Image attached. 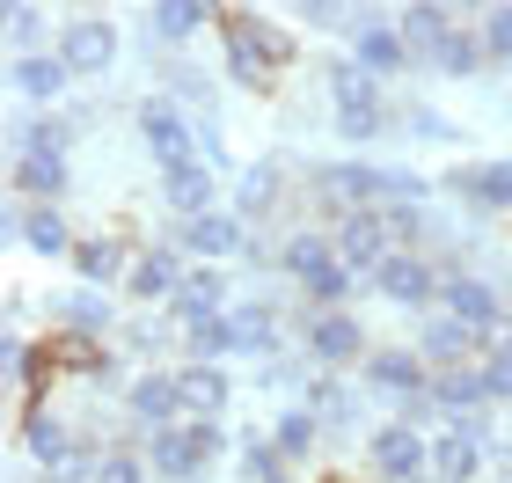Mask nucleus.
<instances>
[{"instance_id":"34","label":"nucleus","mask_w":512,"mask_h":483,"mask_svg":"<svg viewBox=\"0 0 512 483\" xmlns=\"http://www.w3.org/2000/svg\"><path fill=\"white\" fill-rule=\"evenodd\" d=\"M235 469H242V483H286V454L271 447V432H242L235 440Z\"/></svg>"},{"instance_id":"23","label":"nucleus","mask_w":512,"mask_h":483,"mask_svg":"<svg viewBox=\"0 0 512 483\" xmlns=\"http://www.w3.org/2000/svg\"><path fill=\"white\" fill-rule=\"evenodd\" d=\"M227 344H235V359H264L278 352V308L271 301H235L227 308Z\"/></svg>"},{"instance_id":"42","label":"nucleus","mask_w":512,"mask_h":483,"mask_svg":"<svg viewBox=\"0 0 512 483\" xmlns=\"http://www.w3.org/2000/svg\"><path fill=\"white\" fill-rule=\"evenodd\" d=\"M476 30H483V52H491V66H505V59H512V0H505V8H491Z\"/></svg>"},{"instance_id":"16","label":"nucleus","mask_w":512,"mask_h":483,"mask_svg":"<svg viewBox=\"0 0 512 483\" xmlns=\"http://www.w3.org/2000/svg\"><path fill=\"white\" fill-rule=\"evenodd\" d=\"M125 418H139L147 432L183 425V403H176V374H169V366H147V374L125 381Z\"/></svg>"},{"instance_id":"22","label":"nucleus","mask_w":512,"mask_h":483,"mask_svg":"<svg viewBox=\"0 0 512 483\" xmlns=\"http://www.w3.org/2000/svg\"><path fill=\"white\" fill-rule=\"evenodd\" d=\"M483 462H491V440H476V432H461V425L432 432V476L439 483H476Z\"/></svg>"},{"instance_id":"33","label":"nucleus","mask_w":512,"mask_h":483,"mask_svg":"<svg viewBox=\"0 0 512 483\" xmlns=\"http://www.w3.org/2000/svg\"><path fill=\"white\" fill-rule=\"evenodd\" d=\"M147 22H154V37H161V44H183L191 30L220 22V8H205V0H154V8H147Z\"/></svg>"},{"instance_id":"11","label":"nucleus","mask_w":512,"mask_h":483,"mask_svg":"<svg viewBox=\"0 0 512 483\" xmlns=\"http://www.w3.org/2000/svg\"><path fill=\"white\" fill-rule=\"evenodd\" d=\"M417 352H425L432 374H454V366H483V359H491V337L469 330V322H454V315H425Z\"/></svg>"},{"instance_id":"36","label":"nucleus","mask_w":512,"mask_h":483,"mask_svg":"<svg viewBox=\"0 0 512 483\" xmlns=\"http://www.w3.org/2000/svg\"><path fill=\"white\" fill-rule=\"evenodd\" d=\"M74 147V125L66 118H30V125H15V154H66Z\"/></svg>"},{"instance_id":"10","label":"nucleus","mask_w":512,"mask_h":483,"mask_svg":"<svg viewBox=\"0 0 512 483\" xmlns=\"http://www.w3.org/2000/svg\"><path fill=\"white\" fill-rule=\"evenodd\" d=\"M330 242H337V257H344V271H359L366 286H374V271L395 257V235H388V213H344L337 227H330Z\"/></svg>"},{"instance_id":"1","label":"nucleus","mask_w":512,"mask_h":483,"mask_svg":"<svg viewBox=\"0 0 512 483\" xmlns=\"http://www.w3.org/2000/svg\"><path fill=\"white\" fill-rule=\"evenodd\" d=\"M220 52H227V81L249 88V96H264V88H278V74L293 66V37L278 30L271 15L256 8H220Z\"/></svg>"},{"instance_id":"4","label":"nucleus","mask_w":512,"mask_h":483,"mask_svg":"<svg viewBox=\"0 0 512 483\" xmlns=\"http://www.w3.org/2000/svg\"><path fill=\"white\" fill-rule=\"evenodd\" d=\"M293 330H300V359H308V366H322V374L366 366V352H374L352 308H300V315H293Z\"/></svg>"},{"instance_id":"40","label":"nucleus","mask_w":512,"mask_h":483,"mask_svg":"<svg viewBox=\"0 0 512 483\" xmlns=\"http://www.w3.org/2000/svg\"><path fill=\"white\" fill-rule=\"evenodd\" d=\"M0 22H8V44H15V59H30V52H37V37H44V8L15 0V8L0 15Z\"/></svg>"},{"instance_id":"26","label":"nucleus","mask_w":512,"mask_h":483,"mask_svg":"<svg viewBox=\"0 0 512 483\" xmlns=\"http://www.w3.org/2000/svg\"><path fill=\"white\" fill-rule=\"evenodd\" d=\"M8 88L30 103H59L66 88H74V66H66L59 52H30V59H8Z\"/></svg>"},{"instance_id":"38","label":"nucleus","mask_w":512,"mask_h":483,"mask_svg":"<svg viewBox=\"0 0 512 483\" xmlns=\"http://www.w3.org/2000/svg\"><path fill=\"white\" fill-rule=\"evenodd\" d=\"M330 103L352 110V103H388V96H381V81L366 74V66H330Z\"/></svg>"},{"instance_id":"2","label":"nucleus","mask_w":512,"mask_h":483,"mask_svg":"<svg viewBox=\"0 0 512 483\" xmlns=\"http://www.w3.org/2000/svg\"><path fill=\"white\" fill-rule=\"evenodd\" d=\"M227 440H242V432H220V418L213 425H161V432H147L139 440V454H147V469L154 476H169V483H205L220 469V454H227Z\"/></svg>"},{"instance_id":"25","label":"nucleus","mask_w":512,"mask_h":483,"mask_svg":"<svg viewBox=\"0 0 512 483\" xmlns=\"http://www.w3.org/2000/svg\"><path fill=\"white\" fill-rule=\"evenodd\" d=\"M395 30H403L410 59H425V66H432V59H439V44L461 30V15H454V8H439V0H417V8L395 15Z\"/></svg>"},{"instance_id":"21","label":"nucleus","mask_w":512,"mask_h":483,"mask_svg":"<svg viewBox=\"0 0 512 483\" xmlns=\"http://www.w3.org/2000/svg\"><path fill=\"white\" fill-rule=\"evenodd\" d=\"M44 344H52L59 374H74V381H96V388H110V381H118V352H110L103 337H74V330H52Z\"/></svg>"},{"instance_id":"28","label":"nucleus","mask_w":512,"mask_h":483,"mask_svg":"<svg viewBox=\"0 0 512 483\" xmlns=\"http://www.w3.org/2000/svg\"><path fill=\"white\" fill-rule=\"evenodd\" d=\"M330 264H344V257H337V242H330V235H315V227H293V235L278 242V271H286L293 286H315Z\"/></svg>"},{"instance_id":"19","label":"nucleus","mask_w":512,"mask_h":483,"mask_svg":"<svg viewBox=\"0 0 512 483\" xmlns=\"http://www.w3.org/2000/svg\"><path fill=\"white\" fill-rule=\"evenodd\" d=\"M220 315H227V271L220 264H198L191 279L176 286L169 322H176V330H198V322H220Z\"/></svg>"},{"instance_id":"5","label":"nucleus","mask_w":512,"mask_h":483,"mask_svg":"<svg viewBox=\"0 0 512 483\" xmlns=\"http://www.w3.org/2000/svg\"><path fill=\"white\" fill-rule=\"evenodd\" d=\"M366 462H374L381 483H439L432 476V432H417L403 418H388L366 432Z\"/></svg>"},{"instance_id":"43","label":"nucleus","mask_w":512,"mask_h":483,"mask_svg":"<svg viewBox=\"0 0 512 483\" xmlns=\"http://www.w3.org/2000/svg\"><path fill=\"white\" fill-rule=\"evenodd\" d=\"M330 483H344V476H330Z\"/></svg>"},{"instance_id":"31","label":"nucleus","mask_w":512,"mask_h":483,"mask_svg":"<svg viewBox=\"0 0 512 483\" xmlns=\"http://www.w3.org/2000/svg\"><path fill=\"white\" fill-rule=\"evenodd\" d=\"M264 432H271V447L286 454V462H308V454L322 447V418H315L308 403H300V410H278V418H271Z\"/></svg>"},{"instance_id":"20","label":"nucleus","mask_w":512,"mask_h":483,"mask_svg":"<svg viewBox=\"0 0 512 483\" xmlns=\"http://www.w3.org/2000/svg\"><path fill=\"white\" fill-rule=\"evenodd\" d=\"M8 191L22 205H59L74 191V176H66V154H15L8 161Z\"/></svg>"},{"instance_id":"37","label":"nucleus","mask_w":512,"mask_h":483,"mask_svg":"<svg viewBox=\"0 0 512 483\" xmlns=\"http://www.w3.org/2000/svg\"><path fill=\"white\" fill-rule=\"evenodd\" d=\"M388 118H395L388 103H352V110H337V140L366 147V140H381V132H388Z\"/></svg>"},{"instance_id":"6","label":"nucleus","mask_w":512,"mask_h":483,"mask_svg":"<svg viewBox=\"0 0 512 483\" xmlns=\"http://www.w3.org/2000/svg\"><path fill=\"white\" fill-rule=\"evenodd\" d=\"M439 279H447L439 257H425V249H395V257L374 271V293L395 301L403 315H439Z\"/></svg>"},{"instance_id":"9","label":"nucleus","mask_w":512,"mask_h":483,"mask_svg":"<svg viewBox=\"0 0 512 483\" xmlns=\"http://www.w3.org/2000/svg\"><path fill=\"white\" fill-rule=\"evenodd\" d=\"M52 52L74 66V81H96V74H110V66H118V30H110L103 15H66Z\"/></svg>"},{"instance_id":"17","label":"nucleus","mask_w":512,"mask_h":483,"mask_svg":"<svg viewBox=\"0 0 512 483\" xmlns=\"http://www.w3.org/2000/svg\"><path fill=\"white\" fill-rule=\"evenodd\" d=\"M439 191L469 198L476 213H512V161H469V169H447Z\"/></svg>"},{"instance_id":"15","label":"nucleus","mask_w":512,"mask_h":483,"mask_svg":"<svg viewBox=\"0 0 512 483\" xmlns=\"http://www.w3.org/2000/svg\"><path fill=\"white\" fill-rule=\"evenodd\" d=\"M352 66H366L374 81H388V74H403V66H417V59H410V44H403V30H395V15H359V30H352Z\"/></svg>"},{"instance_id":"27","label":"nucleus","mask_w":512,"mask_h":483,"mask_svg":"<svg viewBox=\"0 0 512 483\" xmlns=\"http://www.w3.org/2000/svg\"><path fill=\"white\" fill-rule=\"evenodd\" d=\"M132 257H139V249H125L118 235H81V242H74V257H66V264L81 271V286H125Z\"/></svg>"},{"instance_id":"39","label":"nucleus","mask_w":512,"mask_h":483,"mask_svg":"<svg viewBox=\"0 0 512 483\" xmlns=\"http://www.w3.org/2000/svg\"><path fill=\"white\" fill-rule=\"evenodd\" d=\"M483 388H491V403H512V322L491 337V359H483Z\"/></svg>"},{"instance_id":"41","label":"nucleus","mask_w":512,"mask_h":483,"mask_svg":"<svg viewBox=\"0 0 512 483\" xmlns=\"http://www.w3.org/2000/svg\"><path fill=\"white\" fill-rule=\"evenodd\" d=\"M96 483H147V454H139V447H103Z\"/></svg>"},{"instance_id":"14","label":"nucleus","mask_w":512,"mask_h":483,"mask_svg":"<svg viewBox=\"0 0 512 483\" xmlns=\"http://www.w3.org/2000/svg\"><path fill=\"white\" fill-rule=\"evenodd\" d=\"M169 374H176V403H183V418H191V425H213L227 410V396H235V374H227V366L183 359V366H169Z\"/></svg>"},{"instance_id":"29","label":"nucleus","mask_w":512,"mask_h":483,"mask_svg":"<svg viewBox=\"0 0 512 483\" xmlns=\"http://www.w3.org/2000/svg\"><path fill=\"white\" fill-rule=\"evenodd\" d=\"M59 330L103 337V344H110V330H118V308H110V293H103V286H74V293L59 301Z\"/></svg>"},{"instance_id":"18","label":"nucleus","mask_w":512,"mask_h":483,"mask_svg":"<svg viewBox=\"0 0 512 483\" xmlns=\"http://www.w3.org/2000/svg\"><path fill=\"white\" fill-rule=\"evenodd\" d=\"M183 279H191V271H183V249H139L132 271H125V293L147 301V308H169Z\"/></svg>"},{"instance_id":"13","label":"nucleus","mask_w":512,"mask_h":483,"mask_svg":"<svg viewBox=\"0 0 512 483\" xmlns=\"http://www.w3.org/2000/svg\"><path fill=\"white\" fill-rule=\"evenodd\" d=\"M161 205L183 220H205V213H220V169L213 161H183V169H161Z\"/></svg>"},{"instance_id":"8","label":"nucleus","mask_w":512,"mask_h":483,"mask_svg":"<svg viewBox=\"0 0 512 483\" xmlns=\"http://www.w3.org/2000/svg\"><path fill=\"white\" fill-rule=\"evenodd\" d=\"M439 315L469 322V330H483V337H498L505 322H512L505 301H498V286L476 279V271H454V264H447V279H439Z\"/></svg>"},{"instance_id":"7","label":"nucleus","mask_w":512,"mask_h":483,"mask_svg":"<svg viewBox=\"0 0 512 483\" xmlns=\"http://www.w3.org/2000/svg\"><path fill=\"white\" fill-rule=\"evenodd\" d=\"M132 125H139V140H147V154L161 161V169H183V161H205V132L183 118V103L169 96H147L132 110Z\"/></svg>"},{"instance_id":"3","label":"nucleus","mask_w":512,"mask_h":483,"mask_svg":"<svg viewBox=\"0 0 512 483\" xmlns=\"http://www.w3.org/2000/svg\"><path fill=\"white\" fill-rule=\"evenodd\" d=\"M359 381L374 388V396H388L403 425L425 432V418H432V366H425L417 344H374L366 366H359Z\"/></svg>"},{"instance_id":"24","label":"nucleus","mask_w":512,"mask_h":483,"mask_svg":"<svg viewBox=\"0 0 512 483\" xmlns=\"http://www.w3.org/2000/svg\"><path fill=\"white\" fill-rule=\"evenodd\" d=\"M8 227H15L22 242H30V257H74V242H81L74 227H66L59 205H15Z\"/></svg>"},{"instance_id":"32","label":"nucleus","mask_w":512,"mask_h":483,"mask_svg":"<svg viewBox=\"0 0 512 483\" xmlns=\"http://www.w3.org/2000/svg\"><path fill=\"white\" fill-rule=\"evenodd\" d=\"M308 410L322 418V432H352V425H359V396H352L337 374H315V381H308Z\"/></svg>"},{"instance_id":"12","label":"nucleus","mask_w":512,"mask_h":483,"mask_svg":"<svg viewBox=\"0 0 512 483\" xmlns=\"http://www.w3.org/2000/svg\"><path fill=\"white\" fill-rule=\"evenodd\" d=\"M249 242H256V235L227 213V205H220V213H205V220H183V227H176V249H183V257H205V264H220V271L242 264Z\"/></svg>"},{"instance_id":"35","label":"nucleus","mask_w":512,"mask_h":483,"mask_svg":"<svg viewBox=\"0 0 512 483\" xmlns=\"http://www.w3.org/2000/svg\"><path fill=\"white\" fill-rule=\"evenodd\" d=\"M483 66H491V52H483V30H454L447 44H439L432 74H447V81H476Z\"/></svg>"},{"instance_id":"30","label":"nucleus","mask_w":512,"mask_h":483,"mask_svg":"<svg viewBox=\"0 0 512 483\" xmlns=\"http://www.w3.org/2000/svg\"><path fill=\"white\" fill-rule=\"evenodd\" d=\"M278 183H286V169H278V161H256V169H242L235 205H227V213H235L242 227H249V220H264L271 205H278Z\"/></svg>"}]
</instances>
